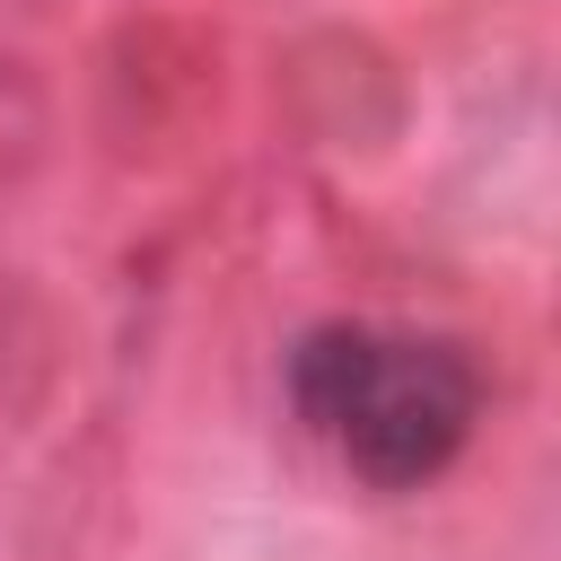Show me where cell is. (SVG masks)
Listing matches in <instances>:
<instances>
[{
    "mask_svg": "<svg viewBox=\"0 0 561 561\" xmlns=\"http://www.w3.org/2000/svg\"><path fill=\"white\" fill-rule=\"evenodd\" d=\"M289 403L368 491H421L465 456L482 377L438 333L316 324L289 351Z\"/></svg>",
    "mask_w": 561,
    "mask_h": 561,
    "instance_id": "obj_1",
    "label": "cell"
}]
</instances>
